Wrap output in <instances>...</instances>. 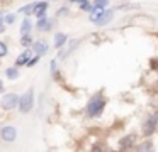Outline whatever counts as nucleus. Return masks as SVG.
<instances>
[{"instance_id":"f257e3e1","label":"nucleus","mask_w":158,"mask_h":152,"mask_svg":"<svg viewBox=\"0 0 158 152\" xmlns=\"http://www.w3.org/2000/svg\"><path fill=\"white\" fill-rule=\"evenodd\" d=\"M104 105H106L104 98L100 96V95H97V96H94L92 100H90L89 107H87V111H89V115H92V117H99L104 110Z\"/></svg>"},{"instance_id":"f03ea898","label":"nucleus","mask_w":158,"mask_h":152,"mask_svg":"<svg viewBox=\"0 0 158 152\" xmlns=\"http://www.w3.org/2000/svg\"><path fill=\"white\" fill-rule=\"evenodd\" d=\"M32 100H34L32 90H27L24 95H22L21 100H19V110H21L22 113H27V111L32 108Z\"/></svg>"},{"instance_id":"7ed1b4c3","label":"nucleus","mask_w":158,"mask_h":152,"mask_svg":"<svg viewBox=\"0 0 158 152\" xmlns=\"http://www.w3.org/2000/svg\"><path fill=\"white\" fill-rule=\"evenodd\" d=\"M112 19V12H106V10H99V12L92 14V22H95L97 25H104Z\"/></svg>"},{"instance_id":"20e7f679","label":"nucleus","mask_w":158,"mask_h":152,"mask_svg":"<svg viewBox=\"0 0 158 152\" xmlns=\"http://www.w3.org/2000/svg\"><path fill=\"white\" fill-rule=\"evenodd\" d=\"M17 103H19V98H17V95H14V93L5 95V96H4V100H2V107H4V108H7V110L14 108Z\"/></svg>"},{"instance_id":"39448f33","label":"nucleus","mask_w":158,"mask_h":152,"mask_svg":"<svg viewBox=\"0 0 158 152\" xmlns=\"http://www.w3.org/2000/svg\"><path fill=\"white\" fill-rule=\"evenodd\" d=\"M156 122H158V115H151V117L148 118V122L144 123V134H146V135L153 134V130H155V125H156Z\"/></svg>"},{"instance_id":"423d86ee","label":"nucleus","mask_w":158,"mask_h":152,"mask_svg":"<svg viewBox=\"0 0 158 152\" xmlns=\"http://www.w3.org/2000/svg\"><path fill=\"white\" fill-rule=\"evenodd\" d=\"M2 137L7 142H14L15 140V128L14 127H5L4 130H2Z\"/></svg>"},{"instance_id":"0eeeda50","label":"nucleus","mask_w":158,"mask_h":152,"mask_svg":"<svg viewBox=\"0 0 158 152\" xmlns=\"http://www.w3.org/2000/svg\"><path fill=\"white\" fill-rule=\"evenodd\" d=\"M46 9H48V3L46 2H41V3H36V15L38 17H41L43 19V15H44V12H46Z\"/></svg>"},{"instance_id":"6e6552de","label":"nucleus","mask_w":158,"mask_h":152,"mask_svg":"<svg viewBox=\"0 0 158 152\" xmlns=\"http://www.w3.org/2000/svg\"><path fill=\"white\" fill-rule=\"evenodd\" d=\"M51 20H48V19H44V17H43V19H39V22H38V29H41V30H49L51 29Z\"/></svg>"},{"instance_id":"1a4fd4ad","label":"nucleus","mask_w":158,"mask_h":152,"mask_svg":"<svg viewBox=\"0 0 158 152\" xmlns=\"http://www.w3.org/2000/svg\"><path fill=\"white\" fill-rule=\"evenodd\" d=\"M134 140H136V137H134V135H127V137H124L123 140H121V147H123V149H126V147H131Z\"/></svg>"},{"instance_id":"9d476101","label":"nucleus","mask_w":158,"mask_h":152,"mask_svg":"<svg viewBox=\"0 0 158 152\" xmlns=\"http://www.w3.org/2000/svg\"><path fill=\"white\" fill-rule=\"evenodd\" d=\"M32 47L36 49V53H38V54H44L46 51H48V44H46V42H36Z\"/></svg>"},{"instance_id":"9b49d317","label":"nucleus","mask_w":158,"mask_h":152,"mask_svg":"<svg viewBox=\"0 0 158 152\" xmlns=\"http://www.w3.org/2000/svg\"><path fill=\"white\" fill-rule=\"evenodd\" d=\"M27 57H29V53L26 51V53H22L21 56L17 57V61H15V64H17V66H22V64H27V63H29V59H27Z\"/></svg>"},{"instance_id":"f8f14e48","label":"nucleus","mask_w":158,"mask_h":152,"mask_svg":"<svg viewBox=\"0 0 158 152\" xmlns=\"http://www.w3.org/2000/svg\"><path fill=\"white\" fill-rule=\"evenodd\" d=\"M29 29H31V22H29V19H26L24 22H22V27H21V32H22V36H27Z\"/></svg>"},{"instance_id":"ddd939ff","label":"nucleus","mask_w":158,"mask_h":152,"mask_svg":"<svg viewBox=\"0 0 158 152\" xmlns=\"http://www.w3.org/2000/svg\"><path fill=\"white\" fill-rule=\"evenodd\" d=\"M65 41H66V36H65V34H58V36L55 37V46L60 47L61 44H65Z\"/></svg>"},{"instance_id":"4468645a","label":"nucleus","mask_w":158,"mask_h":152,"mask_svg":"<svg viewBox=\"0 0 158 152\" xmlns=\"http://www.w3.org/2000/svg\"><path fill=\"white\" fill-rule=\"evenodd\" d=\"M21 12H24L26 15H29V14H34V12H36V3H31V5H26L24 9H21Z\"/></svg>"},{"instance_id":"2eb2a0df","label":"nucleus","mask_w":158,"mask_h":152,"mask_svg":"<svg viewBox=\"0 0 158 152\" xmlns=\"http://www.w3.org/2000/svg\"><path fill=\"white\" fill-rule=\"evenodd\" d=\"M107 5V0H97L95 2V7L94 9H97V10H104V7Z\"/></svg>"},{"instance_id":"dca6fc26","label":"nucleus","mask_w":158,"mask_h":152,"mask_svg":"<svg viewBox=\"0 0 158 152\" xmlns=\"http://www.w3.org/2000/svg\"><path fill=\"white\" fill-rule=\"evenodd\" d=\"M7 76L14 80V78H17V76H19V71H17V69H14V68H10V69H7Z\"/></svg>"},{"instance_id":"f3484780","label":"nucleus","mask_w":158,"mask_h":152,"mask_svg":"<svg viewBox=\"0 0 158 152\" xmlns=\"http://www.w3.org/2000/svg\"><path fill=\"white\" fill-rule=\"evenodd\" d=\"M7 54V46L4 42H0V56H5Z\"/></svg>"},{"instance_id":"a211bd4d","label":"nucleus","mask_w":158,"mask_h":152,"mask_svg":"<svg viewBox=\"0 0 158 152\" xmlns=\"http://www.w3.org/2000/svg\"><path fill=\"white\" fill-rule=\"evenodd\" d=\"M82 9H83V10H89V12H92V10H94V9H92V5H90L89 2H85V3H83V5H82Z\"/></svg>"},{"instance_id":"6ab92c4d","label":"nucleus","mask_w":158,"mask_h":152,"mask_svg":"<svg viewBox=\"0 0 158 152\" xmlns=\"http://www.w3.org/2000/svg\"><path fill=\"white\" fill-rule=\"evenodd\" d=\"M22 44H24V46L31 44V37H29V36H24V37H22Z\"/></svg>"},{"instance_id":"aec40b11","label":"nucleus","mask_w":158,"mask_h":152,"mask_svg":"<svg viewBox=\"0 0 158 152\" xmlns=\"http://www.w3.org/2000/svg\"><path fill=\"white\" fill-rule=\"evenodd\" d=\"M151 68L158 71V57H156V59H151Z\"/></svg>"},{"instance_id":"412c9836","label":"nucleus","mask_w":158,"mask_h":152,"mask_svg":"<svg viewBox=\"0 0 158 152\" xmlns=\"http://www.w3.org/2000/svg\"><path fill=\"white\" fill-rule=\"evenodd\" d=\"M38 63V56L36 57H32V59H29V63H27V66H34V64Z\"/></svg>"},{"instance_id":"4be33fe9","label":"nucleus","mask_w":158,"mask_h":152,"mask_svg":"<svg viewBox=\"0 0 158 152\" xmlns=\"http://www.w3.org/2000/svg\"><path fill=\"white\" fill-rule=\"evenodd\" d=\"M5 22L12 24V22H14V15H12V14H10V15H7V17H5Z\"/></svg>"},{"instance_id":"5701e85b","label":"nucleus","mask_w":158,"mask_h":152,"mask_svg":"<svg viewBox=\"0 0 158 152\" xmlns=\"http://www.w3.org/2000/svg\"><path fill=\"white\" fill-rule=\"evenodd\" d=\"M94 152H104V147H99V145H97V147L94 149Z\"/></svg>"},{"instance_id":"b1692460","label":"nucleus","mask_w":158,"mask_h":152,"mask_svg":"<svg viewBox=\"0 0 158 152\" xmlns=\"http://www.w3.org/2000/svg\"><path fill=\"white\" fill-rule=\"evenodd\" d=\"M51 69H53V71L56 69V61H53V63H51Z\"/></svg>"},{"instance_id":"393cba45","label":"nucleus","mask_w":158,"mask_h":152,"mask_svg":"<svg viewBox=\"0 0 158 152\" xmlns=\"http://www.w3.org/2000/svg\"><path fill=\"white\" fill-rule=\"evenodd\" d=\"M0 91H2V81H0Z\"/></svg>"},{"instance_id":"a878e982","label":"nucleus","mask_w":158,"mask_h":152,"mask_svg":"<svg viewBox=\"0 0 158 152\" xmlns=\"http://www.w3.org/2000/svg\"><path fill=\"white\" fill-rule=\"evenodd\" d=\"M0 134H2V132H0Z\"/></svg>"}]
</instances>
